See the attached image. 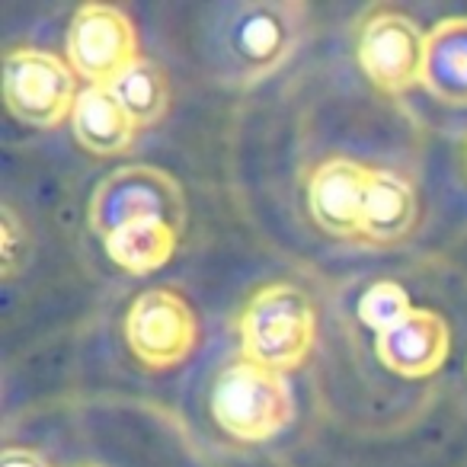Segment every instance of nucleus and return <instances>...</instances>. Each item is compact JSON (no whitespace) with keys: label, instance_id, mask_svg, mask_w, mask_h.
<instances>
[{"label":"nucleus","instance_id":"14","mask_svg":"<svg viewBox=\"0 0 467 467\" xmlns=\"http://www.w3.org/2000/svg\"><path fill=\"white\" fill-rule=\"evenodd\" d=\"M176 241H180V231L150 218V221H135V224L119 227L103 244H106V254L112 256V263H119V266L135 275H144L167 266L176 250Z\"/></svg>","mask_w":467,"mask_h":467},{"label":"nucleus","instance_id":"8","mask_svg":"<svg viewBox=\"0 0 467 467\" xmlns=\"http://www.w3.org/2000/svg\"><path fill=\"white\" fill-rule=\"evenodd\" d=\"M125 337L138 358L148 368H170L180 365L192 352L199 324L182 295L173 288H148L129 307Z\"/></svg>","mask_w":467,"mask_h":467},{"label":"nucleus","instance_id":"13","mask_svg":"<svg viewBox=\"0 0 467 467\" xmlns=\"http://www.w3.org/2000/svg\"><path fill=\"white\" fill-rule=\"evenodd\" d=\"M422 87L439 103L467 106V16H448L429 33Z\"/></svg>","mask_w":467,"mask_h":467},{"label":"nucleus","instance_id":"1","mask_svg":"<svg viewBox=\"0 0 467 467\" xmlns=\"http://www.w3.org/2000/svg\"><path fill=\"white\" fill-rule=\"evenodd\" d=\"M307 33V7L298 0H231L205 10L199 58L221 87L247 90L273 78Z\"/></svg>","mask_w":467,"mask_h":467},{"label":"nucleus","instance_id":"17","mask_svg":"<svg viewBox=\"0 0 467 467\" xmlns=\"http://www.w3.org/2000/svg\"><path fill=\"white\" fill-rule=\"evenodd\" d=\"M0 237H4V279H14L23 263L29 260V234L14 205L0 208Z\"/></svg>","mask_w":467,"mask_h":467},{"label":"nucleus","instance_id":"11","mask_svg":"<svg viewBox=\"0 0 467 467\" xmlns=\"http://www.w3.org/2000/svg\"><path fill=\"white\" fill-rule=\"evenodd\" d=\"M74 138L84 150L97 157H116L135 144L138 125L109 87H87L80 90L71 112Z\"/></svg>","mask_w":467,"mask_h":467},{"label":"nucleus","instance_id":"18","mask_svg":"<svg viewBox=\"0 0 467 467\" xmlns=\"http://www.w3.org/2000/svg\"><path fill=\"white\" fill-rule=\"evenodd\" d=\"M0 467H48V461L33 448H7L0 454Z\"/></svg>","mask_w":467,"mask_h":467},{"label":"nucleus","instance_id":"2","mask_svg":"<svg viewBox=\"0 0 467 467\" xmlns=\"http://www.w3.org/2000/svg\"><path fill=\"white\" fill-rule=\"evenodd\" d=\"M317 337V314L305 288L273 282L247 301L241 314L244 358L273 371H292L311 356Z\"/></svg>","mask_w":467,"mask_h":467},{"label":"nucleus","instance_id":"3","mask_svg":"<svg viewBox=\"0 0 467 467\" xmlns=\"http://www.w3.org/2000/svg\"><path fill=\"white\" fill-rule=\"evenodd\" d=\"M212 413L227 435L241 441H266L292 422L295 400L285 375L250 358H237L218 375Z\"/></svg>","mask_w":467,"mask_h":467},{"label":"nucleus","instance_id":"10","mask_svg":"<svg viewBox=\"0 0 467 467\" xmlns=\"http://www.w3.org/2000/svg\"><path fill=\"white\" fill-rule=\"evenodd\" d=\"M378 358L390 371L403 378H429L445 365L451 337H448L445 320L426 307H413L407 320L388 333H378Z\"/></svg>","mask_w":467,"mask_h":467},{"label":"nucleus","instance_id":"15","mask_svg":"<svg viewBox=\"0 0 467 467\" xmlns=\"http://www.w3.org/2000/svg\"><path fill=\"white\" fill-rule=\"evenodd\" d=\"M122 109L135 119L138 129L161 122L170 106V84L163 78V67L150 58H138L129 71H122L109 87Z\"/></svg>","mask_w":467,"mask_h":467},{"label":"nucleus","instance_id":"6","mask_svg":"<svg viewBox=\"0 0 467 467\" xmlns=\"http://www.w3.org/2000/svg\"><path fill=\"white\" fill-rule=\"evenodd\" d=\"M429 36L413 16L394 7H375L358 33V65L384 93H407L426 80Z\"/></svg>","mask_w":467,"mask_h":467},{"label":"nucleus","instance_id":"9","mask_svg":"<svg viewBox=\"0 0 467 467\" xmlns=\"http://www.w3.org/2000/svg\"><path fill=\"white\" fill-rule=\"evenodd\" d=\"M368 180L371 170L349 157H333L320 163L307 182V208L317 227H324L333 237H358Z\"/></svg>","mask_w":467,"mask_h":467},{"label":"nucleus","instance_id":"4","mask_svg":"<svg viewBox=\"0 0 467 467\" xmlns=\"http://www.w3.org/2000/svg\"><path fill=\"white\" fill-rule=\"evenodd\" d=\"M163 221L173 231L186 224V195L170 173L157 167H122L109 173L90 199V224L99 237H109L119 227L135 221Z\"/></svg>","mask_w":467,"mask_h":467},{"label":"nucleus","instance_id":"7","mask_svg":"<svg viewBox=\"0 0 467 467\" xmlns=\"http://www.w3.org/2000/svg\"><path fill=\"white\" fill-rule=\"evenodd\" d=\"M67 58L80 78L90 80V87H112L119 74L141 58L129 14L112 4L78 7L67 33Z\"/></svg>","mask_w":467,"mask_h":467},{"label":"nucleus","instance_id":"12","mask_svg":"<svg viewBox=\"0 0 467 467\" xmlns=\"http://www.w3.org/2000/svg\"><path fill=\"white\" fill-rule=\"evenodd\" d=\"M416 224V189L390 170H371L362 212V237L375 244H394Z\"/></svg>","mask_w":467,"mask_h":467},{"label":"nucleus","instance_id":"16","mask_svg":"<svg viewBox=\"0 0 467 467\" xmlns=\"http://www.w3.org/2000/svg\"><path fill=\"white\" fill-rule=\"evenodd\" d=\"M410 314H413L410 295L403 292V285H397V282H375V285L362 295V301H358V317H362V324L378 333L394 330Z\"/></svg>","mask_w":467,"mask_h":467},{"label":"nucleus","instance_id":"5","mask_svg":"<svg viewBox=\"0 0 467 467\" xmlns=\"http://www.w3.org/2000/svg\"><path fill=\"white\" fill-rule=\"evenodd\" d=\"M74 71L42 48H10L4 58V99L7 109L33 129H55L78 106Z\"/></svg>","mask_w":467,"mask_h":467}]
</instances>
